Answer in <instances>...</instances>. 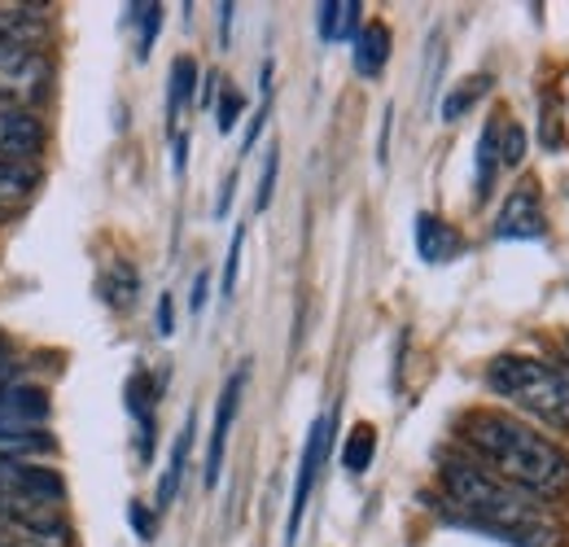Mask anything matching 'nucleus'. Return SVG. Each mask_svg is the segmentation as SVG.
<instances>
[{
    "label": "nucleus",
    "mask_w": 569,
    "mask_h": 547,
    "mask_svg": "<svg viewBox=\"0 0 569 547\" xmlns=\"http://www.w3.org/2000/svg\"><path fill=\"white\" fill-rule=\"evenodd\" d=\"M40 167L36 162H9L0 158V206H18L27 193H36Z\"/></svg>",
    "instance_id": "nucleus-17"
},
{
    "label": "nucleus",
    "mask_w": 569,
    "mask_h": 547,
    "mask_svg": "<svg viewBox=\"0 0 569 547\" xmlns=\"http://www.w3.org/2000/svg\"><path fill=\"white\" fill-rule=\"evenodd\" d=\"M49 92V62L40 53H0V106H31Z\"/></svg>",
    "instance_id": "nucleus-6"
},
{
    "label": "nucleus",
    "mask_w": 569,
    "mask_h": 547,
    "mask_svg": "<svg viewBox=\"0 0 569 547\" xmlns=\"http://www.w3.org/2000/svg\"><path fill=\"white\" fill-rule=\"evenodd\" d=\"M193 429H198V416H189L184 420V429L176 434V447H171V460H167V469H162V478H158V513L162 508H171V499L180 495V481H184V465H189V447H193Z\"/></svg>",
    "instance_id": "nucleus-13"
},
{
    "label": "nucleus",
    "mask_w": 569,
    "mask_h": 547,
    "mask_svg": "<svg viewBox=\"0 0 569 547\" xmlns=\"http://www.w3.org/2000/svg\"><path fill=\"white\" fill-rule=\"evenodd\" d=\"M241 110H246L241 92L223 83V92H219V106H214V123H219V132H232V128H237V119H241Z\"/></svg>",
    "instance_id": "nucleus-25"
},
{
    "label": "nucleus",
    "mask_w": 569,
    "mask_h": 547,
    "mask_svg": "<svg viewBox=\"0 0 569 547\" xmlns=\"http://www.w3.org/2000/svg\"><path fill=\"white\" fill-rule=\"evenodd\" d=\"M44 4H0V53H36L44 40Z\"/></svg>",
    "instance_id": "nucleus-9"
},
{
    "label": "nucleus",
    "mask_w": 569,
    "mask_h": 547,
    "mask_svg": "<svg viewBox=\"0 0 569 547\" xmlns=\"http://www.w3.org/2000/svg\"><path fill=\"white\" fill-rule=\"evenodd\" d=\"M526 158V132L512 119H499V167H521Z\"/></svg>",
    "instance_id": "nucleus-24"
},
{
    "label": "nucleus",
    "mask_w": 569,
    "mask_h": 547,
    "mask_svg": "<svg viewBox=\"0 0 569 547\" xmlns=\"http://www.w3.org/2000/svg\"><path fill=\"white\" fill-rule=\"evenodd\" d=\"M4 355H9V342H4V334H0V359H4Z\"/></svg>",
    "instance_id": "nucleus-32"
},
{
    "label": "nucleus",
    "mask_w": 569,
    "mask_h": 547,
    "mask_svg": "<svg viewBox=\"0 0 569 547\" xmlns=\"http://www.w3.org/2000/svg\"><path fill=\"white\" fill-rule=\"evenodd\" d=\"M333 420H338V416L329 411V416H320V420L311 425V434H307V447H302V460H298V481H293V504H289V526H284V544L289 547H293V539H298V526H302L307 499H311L316 478H320V465H325V456H329Z\"/></svg>",
    "instance_id": "nucleus-5"
},
{
    "label": "nucleus",
    "mask_w": 569,
    "mask_h": 547,
    "mask_svg": "<svg viewBox=\"0 0 569 547\" xmlns=\"http://www.w3.org/2000/svg\"><path fill=\"white\" fill-rule=\"evenodd\" d=\"M53 451V438L40 429H0V465H27V456Z\"/></svg>",
    "instance_id": "nucleus-15"
},
{
    "label": "nucleus",
    "mask_w": 569,
    "mask_h": 547,
    "mask_svg": "<svg viewBox=\"0 0 569 547\" xmlns=\"http://www.w3.org/2000/svg\"><path fill=\"white\" fill-rule=\"evenodd\" d=\"M372 456H377V429L372 425H356L351 429V438H347V447H342V465H347V474H368V465H372Z\"/></svg>",
    "instance_id": "nucleus-22"
},
{
    "label": "nucleus",
    "mask_w": 569,
    "mask_h": 547,
    "mask_svg": "<svg viewBox=\"0 0 569 547\" xmlns=\"http://www.w3.org/2000/svg\"><path fill=\"white\" fill-rule=\"evenodd\" d=\"M548 232V215L539 202V189L535 185H517L508 193V202L499 206L496 219V237L499 241H539Z\"/></svg>",
    "instance_id": "nucleus-7"
},
{
    "label": "nucleus",
    "mask_w": 569,
    "mask_h": 547,
    "mask_svg": "<svg viewBox=\"0 0 569 547\" xmlns=\"http://www.w3.org/2000/svg\"><path fill=\"white\" fill-rule=\"evenodd\" d=\"M128 517H132V526H137V535H141L144 544H149V539H153V521H149V513H144L141 504H132V508H128Z\"/></svg>",
    "instance_id": "nucleus-30"
},
{
    "label": "nucleus",
    "mask_w": 569,
    "mask_h": 547,
    "mask_svg": "<svg viewBox=\"0 0 569 547\" xmlns=\"http://www.w3.org/2000/svg\"><path fill=\"white\" fill-rule=\"evenodd\" d=\"M465 442L491 465V474L526 495H561L569 486V460L539 429L503 411H473L465 420Z\"/></svg>",
    "instance_id": "nucleus-2"
},
{
    "label": "nucleus",
    "mask_w": 569,
    "mask_h": 547,
    "mask_svg": "<svg viewBox=\"0 0 569 547\" xmlns=\"http://www.w3.org/2000/svg\"><path fill=\"white\" fill-rule=\"evenodd\" d=\"M277 171H281V153H277V145H272V153H268V167H263V180H259V198H254V210H268V206H272Z\"/></svg>",
    "instance_id": "nucleus-27"
},
{
    "label": "nucleus",
    "mask_w": 569,
    "mask_h": 547,
    "mask_svg": "<svg viewBox=\"0 0 569 547\" xmlns=\"http://www.w3.org/2000/svg\"><path fill=\"white\" fill-rule=\"evenodd\" d=\"M351 58H356V70L363 79H377L390 62V27L386 22L359 27V36L351 40Z\"/></svg>",
    "instance_id": "nucleus-12"
},
{
    "label": "nucleus",
    "mask_w": 569,
    "mask_h": 547,
    "mask_svg": "<svg viewBox=\"0 0 569 547\" xmlns=\"http://www.w3.org/2000/svg\"><path fill=\"white\" fill-rule=\"evenodd\" d=\"M171 329H176V311H171V294H162L158 298V334L171 338Z\"/></svg>",
    "instance_id": "nucleus-28"
},
{
    "label": "nucleus",
    "mask_w": 569,
    "mask_h": 547,
    "mask_svg": "<svg viewBox=\"0 0 569 547\" xmlns=\"http://www.w3.org/2000/svg\"><path fill=\"white\" fill-rule=\"evenodd\" d=\"M207 289H211V276L198 272L193 280V298H189V307H193V316H202V307H207Z\"/></svg>",
    "instance_id": "nucleus-29"
},
{
    "label": "nucleus",
    "mask_w": 569,
    "mask_h": 547,
    "mask_svg": "<svg viewBox=\"0 0 569 547\" xmlns=\"http://www.w3.org/2000/svg\"><path fill=\"white\" fill-rule=\"evenodd\" d=\"M9 215H13V206H0V223H4V219H9Z\"/></svg>",
    "instance_id": "nucleus-31"
},
{
    "label": "nucleus",
    "mask_w": 569,
    "mask_h": 547,
    "mask_svg": "<svg viewBox=\"0 0 569 547\" xmlns=\"http://www.w3.org/2000/svg\"><path fill=\"white\" fill-rule=\"evenodd\" d=\"M487 386L512 408L539 416L552 429H569V377L535 355H499L487 368Z\"/></svg>",
    "instance_id": "nucleus-3"
},
{
    "label": "nucleus",
    "mask_w": 569,
    "mask_h": 547,
    "mask_svg": "<svg viewBox=\"0 0 569 547\" xmlns=\"http://www.w3.org/2000/svg\"><path fill=\"white\" fill-rule=\"evenodd\" d=\"M137 294H141V276H137L132 263H110L106 268V276H101V298L110 307L128 311V307H137Z\"/></svg>",
    "instance_id": "nucleus-16"
},
{
    "label": "nucleus",
    "mask_w": 569,
    "mask_h": 547,
    "mask_svg": "<svg viewBox=\"0 0 569 547\" xmlns=\"http://www.w3.org/2000/svg\"><path fill=\"white\" fill-rule=\"evenodd\" d=\"M442 486H447V499L469 517L473 530L512 547H561V535L543 517V508L526 490L499 481L491 469L469 465V460H447Z\"/></svg>",
    "instance_id": "nucleus-1"
},
{
    "label": "nucleus",
    "mask_w": 569,
    "mask_h": 547,
    "mask_svg": "<svg viewBox=\"0 0 569 547\" xmlns=\"http://www.w3.org/2000/svg\"><path fill=\"white\" fill-rule=\"evenodd\" d=\"M460 250H465V246H460V232H456L451 223H442V219L429 215V210L417 215V255H421L426 263H451Z\"/></svg>",
    "instance_id": "nucleus-11"
},
{
    "label": "nucleus",
    "mask_w": 569,
    "mask_h": 547,
    "mask_svg": "<svg viewBox=\"0 0 569 547\" xmlns=\"http://www.w3.org/2000/svg\"><path fill=\"white\" fill-rule=\"evenodd\" d=\"M153 404H158V395H153L149 377L137 372V377L128 381V411H132L137 425H141V460H149V442H153Z\"/></svg>",
    "instance_id": "nucleus-18"
},
{
    "label": "nucleus",
    "mask_w": 569,
    "mask_h": 547,
    "mask_svg": "<svg viewBox=\"0 0 569 547\" xmlns=\"http://www.w3.org/2000/svg\"><path fill=\"white\" fill-rule=\"evenodd\" d=\"M359 9H363L359 0H329V4H320V13H316L320 40H325V44H347V40H356Z\"/></svg>",
    "instance_id": "nucleus-14"
},
{
    "label": "nucleus",
    "mask_w": 569,
    "mask_h": 547,
    "mask_svg": "<svg viewBox=\"0 0 569 547\" xmlns=\"http://www.w3.org/2000/svg\"><path fill=\"white\" fill-rule=\"evenodd\" d=\"M496 171H499V119H491L478 137V202L496 189Z\"/></svg>",
    "instance_id": "nucleus-20"
},
{
    "label": "nucleus",
    "mask_w": 569,
    "mask_h": 547,
    "mask_svg": "<svg viewBox=\"0 0 569 547\" xmlns=\"http://www.w3.org/2000/svg\"><path fill=\"white\" fill-rule=\"evenodd\" d=\"M128 18L132 22H141V36H137V58H149L153 53V40H158V31H162V4H153V0H141V4H128Z\"/></svg>",
    "instance_id": "nucleus-23"
},
{
    "label": "nucleus",
    "mask_w": 569,
    "mask_h": 547,
    "mask_svg": "<svg viewBox=\"0 0 569 547\" xmlns=\"http://www.w3.org/2000/svg\"><path fill=\"white\" fill-rule=\"evenodd\" d=\"M193 92H198V62H193L189 53H180V58L171 62V88H167V115H171V123H176L180 110L193 101Z\"/></svg>",
    "instance_id": "nucleus-19"
},
{
    "label": "nucleus",
    "mask_w": 569,
    "mask_h": 547,
    "mask_svg": "<svg viewBox=\"0 0 569 547\" xmlns=\"http://www.w3.org/2000/svg\"><path fill=\"white\" fill-rule=\"evenodd\" d=\"M44 153V123L22 106H0V158L36 162Z\"/></svg>",
    "instance_id": "nucleus-8"
},
{
    "label": "nucleus",
    "mask_w": 569,
    "mask_h": 547,
    "mask_svg": "<svg viewBox=\"0 0 569 547\" xmlns=\"http://www.w3.org/2000/svg\"><path fill=\"white\" fill-rule=\"evenodd\" d=\"M241 250H246V228H237L232 232V246H228V259H223V298H232V289H237V272H241Z\"/></svg>",
    "instance_id": "nucleus-26"
},
{
    "label": "nucleus",
    "mask_w": 569,
    "mask_h": 547,
    "mask_svg": "<svg viewBox=\"0 0 569 547\" xmlns=\"http://www.w3.org/2000/svg\"><path fill=\"white\" fill-rule=\"evenodd\" d=\"M67 486L53 469L0 465V508H62Z\"/></svg>",
    "instance_id": "nucleus-4"
},
{
    "label": "nucleus",
    "mask_w": 569,
    "mask_h": 547,
    "mask_svg": "<svg viewBox=\"0 0 569 547\" xmlns=\"http://www.w3.org/2000/svg\"><path fill=\"white\" fill-rule=\"evenodd\" d=\"M487 92H491V74H473V79H465L456 92H447V97H442V119H447V123H451V119H460V115H465V110H473Z\"/></svg>",
    "instance_id": "nucleus-21"
},
{
    "label": "nucleus",
    "mask_w": 569,
    "mask_h": 547,
    "mask_svg": "<svg viewBox=\"0 0 569 547\" xmlns=\"http://www.w3.org/2000/svg\"><path fill=\"white\" fill-rule=\"evenodd\" d=\"M241 390H246V368L228 377L223 395H219V408H214V429H211V451H207V490L219 481V469H223V447H228V429L237 420V404H241Z\"/></svg>",
    "instance_id": "nucleus-10"
}]
</instances>
